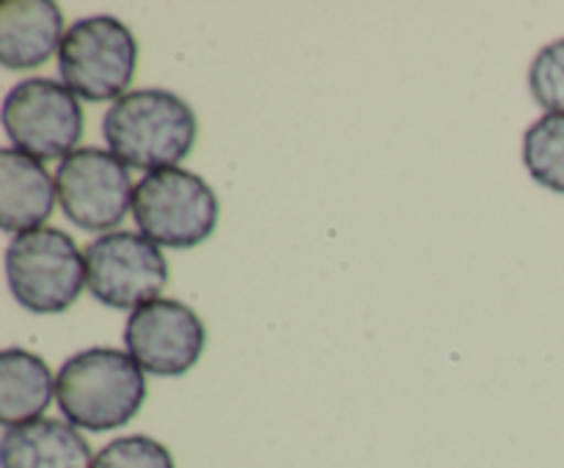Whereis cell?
Here are the masks:
<instances>
[{
    "label": "cell",
    "mask_w": 564,
    "mask_h": 468,
    "mask_svg": "<svg viewBox=\"0 0 564 468\" xmlns=\"http://www.w3.org/2000/svg\"><path fill=\"white\" fill-rule=\"evenodd\" d=\"M91 468H176V460L152 435H121L94 455Z\"/></svg>",
    "instance_id": "obj_15"
},
{
    "label": "cell",
    "mask_w": 564,
    "mask_h": 468,
    "mask_svg": "<svg viewBox=\"0 0 564 468\" xmlns=\"http://www.w3.org/2000/svg\"><path fill=\"white\" fill-rule=\"evenodd\" d=\"M55 191L66 218L83 231L108 235L127 218L135 198L130 168L113 152L80 146L55 168Z\"/></svg>",
    "instance_id": "obj_8"
},
{
    "label": "cell",
    "mask_w": 564,
    "mask_h": 468,
    "mask_svg": "<svg viewBox=\"0 0 564 468\" xmlns=\"http://www.w3.org/2000/svg\"><path fill=\"white\" fill-rule=\"evenodd\" d=\"M124 345L143 372L180 378L202 361L207 328L196 308L187 303L158 297L130 314L124 325Z\"/></svg>",
    "instance_id": "obj_9"
},
{
    "label": "cell",
    "mask_w": 564,
    "mask_h": 468,
    "mask_svg": "<svg viewBox=\"0 0 564 468\" xmlns=\"http://www.w3.org/2000/svg\"><path fill=\"white\" fill-rule=\"evenodd\" d=\"M64 86L86 102H119L138 72V39L113 14H91L72 22L58 50Z\"/></svg>",
    "instance_id": "obj_3"
},
{
    "label": "cell",
    "mask_w": 564,
    "mask_h": 468,
    "mask_svg": "<svg viewBox=\"0 0 564 468\" xmlns=\"http://www.w3.org/2000/svg\"><path fill=\"white\" fill-rule=\"evenodd\" d=\"M55 202V176H50L42 160L6 146L0 152V229L14 237L42 229L53 215Z\"/></svg>",
    "instance_id": "obj_11"
},
{
    "label": "cell",
    "mask_w": 564,
    "mask_h": 468,
    "mask_svg": "<svg viewBox=\"0 0 564 468\" xmlns=\"http://www.w3.org/2000/svg\"><path fill=\"white\" fill-rule=\"evenodd\" d=\"M138 231L160 248L202 246L220 218V202L207 179L187 168H163L143 174L132 198Z\"/></svg>",
    "instance_id": "obj_5"
},
{
    "label": "cell",
    "mask_w": 564,
    "mask_h": 468,
    "mask_svg": "<svg viewBox=\"0 0 564 468\" xmlns=\"http://www.w3.org/2000/svg\"><path fill=\"white\" fill-rule=\"evenodd\" d=\"M3 264L11 295L31 314H64L86 286V253L55 226L11 237Z\"/></svg>",
    "instance_id": "obj_4"
},
{
    "label": "cell",
    "mask_w": 564,
    "mask_h": 468,
    "mask_svg": "<svg viewBox=\"0 0 564 468\" xmlns=\"http://www.w3.org/2000/svg\"><path fill=\"white\" fill-rule=\"evenodd\" d=\"M55 400V378L47 361L25 347L0 352V422L3 427L36 422Z\"/></svg>",
    "instance_id": "obj_13"
},
{
    "label": "cell",
    "mask_w": 564,
    "mask_h": 468,
    "mask_svg": "<svg viewBox=\"0 0 564 468\" xmlns=\"http://www.w3.org/2000/svg\"><path fill=\"white\" fill-rule=\"evenodd\" d=\"M102 135L127 168H180L198 141L196 110L169 88H135L102 116Z\"/></svg>",
    "instance_id": "obj_1"
},
{
    "label": "cell",
    "mask_w": 564,
    "mask_h": 468,
    "mask_svg": "<svg viewBox=\"0 0 564 468\" xmlns=\"http://www.w3.org/2000/svg\"><path fill=\"white\" fill-rule=\"evenodd\" d=\"M64 14L53 0H3L0 3V64L9 72L36 69L61 50Z\"/></svg>",
    "instance_id": "obj_10"
},
{
    "label": "cell",
    "mask_w": 564,
    "mask_h": 468,
    "mask_svg": "<svg viewBox=\"0 0 564 468\" xmlns=\"http://www.w3.org/2000/svg\"><path fill=\"white\" fill-rule=\"evenodd\" d=\"M529 91L545 113H564V36L534 55L529 66Z\"/></svg>",
    "instance_id": "obj_16"
},
{
    "label": "cell",
    "mask_w": 564,
    "mask_h": 468,
    "mask_svg": "<svg viewBox=\"0 0 564 468\" xmlns=\"http://www.w3.org/2000/svg\"><path fill=\"white\" fill-rule=\"evenodd\" d=\"M523 165L540 187L564 196V113H543L523 132Z\"/></svg>",
    "instance_id": "obj_14"
},
{
    "label": "cell",
    "mask_w": 564,
    "mask_h": 468,
    "mask_svg": "<svg viewBox=\"0 0 564 468\" xmlns=\"http://www.w3.org/2000/svg\"><path fill=\"white\" fill-rule=\"evenodd\" d=\"M3 130L11 146L36 160H64L80 149L83 108L53 77L20 80L3 99Z\"/></svg>",
    "instance_id": "obj_7"
},
{
    "label": "cell",
    "mask_w": 564,
    "mask_h": 468,
    "mask_svg": "<svg viewBox=\"0 0 564 468\" xmlns=\"http://www.w3.org/2000/svg\"><path fill=\"white\" fill-rule=\"evenodd\" d=\"M94 451L86 435L64 418L6 427L0 438V468H91Z\"/></svg>",
    "instance_id": "obj_12"
},
{
    "label": "cell",
    "mask_w": 564,
    "mask_h": 468,
    "mask_svg": "<svg viewBox=\"0 0 564 468\" xmlns=\"http://www.w3.org/2000/svg\"><path fill=\"white\" fill-rule=\"evenodd\" d=\"M55 402L69 424L88 433H110L141 413L147 374L119 347H88L64 361L55 374Z\"/></svg>",
    "instance_id": "obj_2"
},
{
    "label": "cell",
    "mask_w": 564,
    "mask_h": 468,
    "mask_svg": "<svg viewBox=\"0 0 564 468\" xmlns=\"http://www.w3.org/2000/svg\"><path fill=\"white\" fill-rule=\"evenodd\" d=\"M86 286L94 301L135 312L169 286V262L158 242L141 231L116 229L86 246Z\"/></svg>",
    "instance_id": "obj_6"
}]
</instances>
